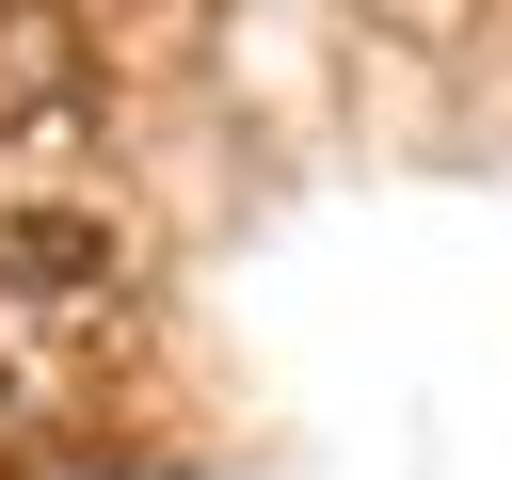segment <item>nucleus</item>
Instances as JSON below:
<instances>
[{
	"mask_svg": "<svg viewBox=\"0 0 512 480\" xmlns=\"http://www.w3.org/2000/svg\"><path fill=\"white\" fill-rule=\"evenodd\" d=\"M96 272H112V224H96V208H0V288H48V304H64V288H96Z\"/></svg>",
	"mask_w": 512,
	"mask_h": 480,
	"instance_id": "f257e3e1",
	"label": "nucleus"
}]
</instances>
